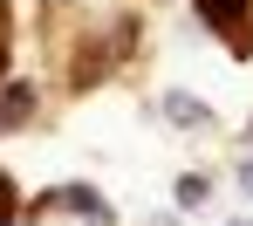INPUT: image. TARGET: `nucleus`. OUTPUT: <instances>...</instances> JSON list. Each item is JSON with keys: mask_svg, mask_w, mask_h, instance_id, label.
Listing matches in <instances>:
<instances>
[{"mask_svg": "<svg viewBox=\"0 0 253 226\" xmlns=\"http://www.w3.org/2000/svg\"><path fill=\"white\" fill-rule=\"evenodd\" d=\"M48 206H69V213H83V220H96V226H110V206H103V199H96L89 185H62V192H55Z\"/></svg>", "mask_w": 253, "mask_h": 226, "instance_id": "7ed1b4c3", "label": "nucleus"}, {"mask_svg": "<svg viewBox=\"0 0 253 226\" xmlns=\"http://www.w3.org/2000/svg\"><path fill=\"white\" fill-rule=\"evenodd\" d=\"M240 192H247V199H253V158H247V165H240Z\"/></svg>", "mask_w": 253, "mask_h": 226, "instance_id": "423d86ee", "label": "nucleus"}, {"mask_svg": "<svg viewBox=\"0 0 253 226\" xmlns=\"http://www.w3.org/2000/svg\"><path fill=\"white\" fill-rule=\"evenodd\" d=\"M7 213H14V179L0 172V220H7Z\"/></svg>", "mask_w": 253, "mask_h": 226, "instance_id": "39448f33", "label": "nucleus"}, {"mask_svg": "<svg viewBox=\"0 0 253 226\" xmlns=\"http://www.w3.org/2000/svg\"><path fill=\"white\" fill-rule=\"evenodd\" d=\"M206 199H212V179H206V172H185V179L171 185V206H178V213H199Z\"/></svg>", "mask_w": 253, "mask_h": 226, "instance_id": "20e7f679", "label": "nucleus"}, {"mask_svg": "<svg viewBox=\"0 0 253 226\" xmlns=\"http://www.w3.org/2000/svg\"><path fill=\"white\" fill-rule=\"evenodd\" d=\"M151 226H178V220H171V213H158V220H151Z\"/></svg>", "mask_w": 253, "mask_h": 226, "instance_id": "6e6552de", "label": "nucleus"}, {"mask_svg": "<svg viewBox=\"0 0 253 226\" xmlns=\"http://www.w3.org/2000/svg\"><path fill=\"white\" fill-rule=\"evenodd\" d=\"M171 117V131H219V117H212V103L206 96H192V90H165V103H158Z\"/></svg>", "mask_w": 253, "mask_h": 226, "instance_id": "f257e3e1", "label": "nucleus"}, {"mask_svg": "<svg viewBox=\"0 0 253 226\" xmlns=\"http://www.w3.org/2000/svg\"><path fill=\"white\" fill-rule=\"evenodd\" d=\"M247 144H253V124H247Z\"/></svg>", "mask_w": 253, "mask_h": 226, "instance_id": "1a4fd4ad", "label": "nucleus"}, {"mask_svg": "<svg viewBox=\"0 0 253 226\" xmlns=\"http://www.w3.org/2000/svg\"><path fill=\"white\" fill-rule=\"evenodd\" d=\"M35 103H42L35 83H7V90H0V131H21V124L35 117Z\"/></svg>", "mask_w": 253, "mask_h": 226, "instance_id": "f03ea898", "label": "nucleus"}, {"mask_svg": "<svg viewBox=\"0 0 253 226\" xmlns=\"http://www.w3.org/2000/svg\"><path fill=\"white\" fill-rule=\"evenodd\" d=\"M226 226H253V213H240V220H226Z\"/></svg>", "mask_w": 253, "mask_h": 226, "instance_id": "0eeeda50", "label": "nucleus"}]
</instances>
